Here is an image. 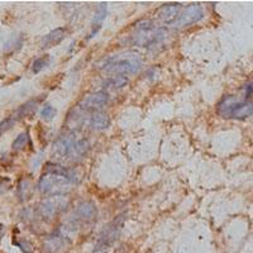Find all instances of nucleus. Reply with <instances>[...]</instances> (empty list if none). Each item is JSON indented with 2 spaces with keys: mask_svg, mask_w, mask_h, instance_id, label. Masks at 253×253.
Returning a JSON list of instances; mask_svg holds the SVG:
<instances>
[{
  "mask_svg": "<svg viewBox=\"0 0 253 253\" xmlns=\"http://www.w3.org/2000/svg\"><path fill=\"white\" fill-rule=\"evenodd\" d=\"M203 17H204L203 6L199 3L190 4L178 14V17L176 18V20L171 26L173 28H184V27H187L190 24H194L199 20H202Z\"/></svg>",
  "mask_w": 253,
  "mask_h": 253,
  "instance_id": "6e6552de",
  "label": "nucleus"
},
{
  "mask_svg": "<svg viewBox=\"0 0 253 253\" xmlns=\"http://www.w3.org/2000/svg\"><path fill=\"white\" fill-rule=\"evenodd\" d=\"M15 245L20 248V250L23 251L24 253H33V247H32L31 243L26 241H20V242H14Z\"/></svg>",
  "mask_w": 253,
  "mask_h": 253,
  "instance_id": "5701e85b",
  "label": "nucleus"
},
{
  "mask_svg": "<svg viewBox=\"0 0 253 253\" xmlns=\"http://www.w3.org/2000/svg\"><path fill=\"white\" fill-rule=\"evenodd\" d=\"M28 142H29V133L28 132L20 133L17 138L14 139V142H13V144H12L13 150L14 151L22 150V148H24V147L27 146V143H28Z\"/></svg>",
  "mask_w": 253,
  "mask_h": 253,
  "instance_id": "a211bd4d",
  "label": "nucleus"
},
{
  "mask_svg": "<svg viewBox=\"0 0 253 253\" xmlns=\"http://www.w3.org/2000/svg\"><path fill=\"white\" fill-rule=\"evenodd\" d=\"M65 35H66V31L63 28L53 29V31L49 32L48 35H46L42 38V47L48 48V47L57 46V44H60L65 40Z\"/></svg>",
  "mask_w": 253,
  "mask_h": 253,
  "instance_id": "4468645a",
  "label": "nucleus"
},
{
  "mask_svg": "<svg viewBox=\"0 0 253 253\" xmlns=\"http://www.w3.org/2000/svg\"><path fill=\"white\" fill-rule=\"evenodd\" d=\"M124 224V218L123 215H119L114 219L113 221H110L107 227L104 228V230L101 232L100 237H99L98 245H96V250H107L110 245H113L117 238L121 234L122 227Z\"/></svg>",
  "mask_w": 253,
  "mask_h": 253,
  "instance_id": "0eeeda50",
  "label": "nucleus"
},
{
  "mask_svg": "<svg viewBox=\"0 0 253 253\" xmlns=\"http://www.w3.org/2000/svg\"><path fill=\"white\" fill-rule=\"evenodd\" d=\"M253 94V83L248 84L247 86H246V99L247 100H250V98L252 96Z\"/></svg>",
  "mask_w": 253,
  "mask_h": 253,
  "instance_id": "b1692460",
  "label": "nucleus"
},
{
  "mask_svg": "<svg viewBox=\"0 0 253 253\" xmlns=\"http://www.w3.org/2000/svg\"><path fill=\"white\" fill-rule=\"evenodd\" d=\"M76 141L75 134H65L61 135L60 138L55 142L53 146V155L58 158H63V160H69L71 157V153L74 151Z\"/></svg>",
  "mask_w": 253,
  "mask_h": 253,
  "instance_id": "9b49d317",
  "label": "nucleus"
},
{
  "mask_svg": "<svg viewBox=\"0 0 253 253\" xmlns=\"http://www.w3.org/2000/svg\"><path fill=\"white\" fill-rule=\"evenodd\" d=\"M109 101V95L105 91H96L92 94L86 95L83 100L79 103V108L84 112H91V110H99L105 107Z\"/></svg>",
  "mask_w": 253,
  "mask_h": 253,
  "instance_id": "1a4fd4ad",
  "label": "nucleus"
},
{
  "mask_svg": "<svg viewBox=\"0 0 253 253\" xmlns=\"http://www.w3.org/2000/svg\"><path fill=\"white\" fill-rule=\"evenodd\" d=\"M79 173L74 169L47 164L38 181V190L44 195H65L79 184Z\"/></svg>",
  "mask_w": 253,
  "mask_h": 253,
  "instance_id": "f257e3e1",
  "label": "nucleus"
},
{
  "mask_svg": "<svg viewBox=\"0 0 253 253\" xmlns=\"http://www.w3.org/2000/svg\"><path fill=\"white\" fill-rule=\"evenodd\" d=\"M137 32L132 36V43L138 47H151L160 43L167 37L165 28H156L150 20L137 24Z\"/></svg>",
  "mask_w": 253,
  "mask_h": 253,
  "instance_id": "20e7f679",
  "label": "nucleus"
},
{
  "mask_svg": "<svg viewBox=\"0 0 253 253\" xmlns=\"http://www.w3.org/2000/svg\"><path fill=\"white\" fill-rule=\"evenodd\" d=\"M70 245H71L70 239L67 237L62 236L60 230H57L56 233H52L51 236L44 239L42 250L46 253H61L67 250Z\"/></svg>",
  "mask_w": 253,
  "mask_h": 253,
  "instance_id": "9d476101",
  "label": "nucleus"
},
{
  "mask_svg": "<svg viewBox=\"0 0 253 253\" xmlns=\"http://www.w3.org/2000/svg\"><path fill=\"white\" fill-rule=\"evenodd\" d=\"M98 216V209L96 205L92 202H81L74 210L71 218H70V224L71 227H81V225L89 224L96 219Z\"/></svg>",
  "mask_w": 253,
  "mask_h": 253,
  "instance_id": "423d86ee",
  "label": "nucleus"
},
{
  "mask_svg": "<svg viewBox=\"0 0 253 253\" xmlns=\"http://www.w3.org/2000/svg\"><path fill=\"white\" fill-rule=\"evenodd\" d=\"M216 112L224 119H246L253 114V103L251 100H239L237 96L228 95L221 99Z\"/></svg>",
  "mask_w": 253,
  "mask_h": 253,
  "instance_id": "7ed1b4c3",
  "label": "nucleus"
},
{
  "mask_svg": "<svg viewBox=\"0 0 253 253\" xmlns=\"http://www.w3.org/2000/svg\"><path fill=\"white\" fill-rule=\"evenodd\" d=\"M142 58L135 52H124L114 55L104 61L101 69L108 74H114L118 76L134 75L142 69Z\"/></svg>",
  "mask_w": 253,
  "mask_h": 253,
  "instance_id": "f03ea898",
  "label": "nucleus"
},
{
  "mask_svg": "<svg viewBox=\"0 0 253 253\" xmlns=\"http://www.w3.org/2000/svg\"><path fill=\"white\" fill-rule=\"evenodd\" d=\"M128 84V79L126 76H114V78H110L108 80L104 81L103 86L105 89H112V90H117V89H122Z\"/></svg>",
  "mask_w": 253,
  "mask_h": 253,
  "instance_id": "f3484780",
  "label": "nucleus"
},
{
  "mask_svg": "<svg viewBox=\"0 0 253 253\" xmlns=\"http://www.w3.org/2000/svg\"><path fill=\"white\" fill-rule=\"evenodd\" d=\"M56 114H57V110L53 107H51V105H46V107H43V109L41 110V117L44 121H51V119L55 118Z\"/></svg>",
  "mask_w": 253,
  "mask_h": 253,
  "instance_id": "4be33fe9",
  "label": "nucleus"
},
{
  "mask_svg": "<svg viewBox=\"0 0 253 253\" xmlns=\"http://www.w3.org/2000/svg\"><path fill=\"white\" fill-rule=\"evenodd\" d=\"M38 108V101L37 100H31L28 103L23 104L22 107L18 109L17 114H15V118H26V117H31V115H35V113L37 112Z\"/></svg>",
  "mask_w": 253,
  "mask_h": 253,
  "instance_id": "dca6fc26",
  "label": "nucleus"
},
{
  "mask_svg": "<svg viewBox=\"0 0 253 253\" xmlns=\"http://www.w3.org/2000/svg\"><path fill=\"white\" fill-rule=\"evenodd\" d=\"M110 126V118L107 113L95 112L89 119V126L94 130H104Z\"/></svg>",
  "mask_w": 253,
  "mask_h": 253,
  "instance_id": "2eb2a0df",
  "label": "nucleus"
},
{
  "mask_svg": "<svg viewBox=\"0 0 253 253\" xmlns=\"http://www.w3.org/2000/svg\"><path fill=\"white\" fill-rule=\"evenodd\" d=\"M4 233H5V227L0 223V239H1V237L4 236Z\"/></svg>",
  "mask_w": 253,
  "mask_h": 253,
  "instance_id": "393cba45",
  "label": "nucleus"
},
{
  "mask_svg": "<svg viewBox=\"0 0 253 253\" xmlns=\"http://www.w3.org/2000/svg\"><path fill=\"white\" fill-rule=\"evenodd\" d=\"M70 200L69 198L63 195H56L51 196V198L44 199L43 202H41L38 205V214L42 219L46 220H52L53 218L61 214L62 211L66 210L69 207Z\"/></svg>",
  "mask_w": 253,
  "mask_h": 253,
  "instance_id": "39448f33",
  "label": "nucleus"
},
{
  "mask_svg": "<svg viewBox=\"0 0 253 253\" xmlns=\"http://www.w3.org/2000/svg\"><path fill=\"white\" fill-rule=\"evenodd\" d=\"M17 121L18 119L15 118V115H12V117H8V118H5L4 121L0 122V135L4 134L6 130L10 129Z\"/></svg>",
  "mask_w": 253,
  "mask_h": 253,
  "instance_id": "412c9836",
  "label": "nucleus"
},
{
  "mask_svg": "<svg viewBox=\"0 0 253 253\" xmlns=\"http://www.w3.org/2000/svg\"><path fill=\"white\" fill-rule=\"evenodd\" d=\"M31 182L28 180H22L19 182V187H18V195H19L20 200H26L28 199L29 194H31Z\"/></svg>",
  "mask_w": 253,
  "mask_h": 253,
  "instance_id": "aec40b11",
  "label": "nucleus"
},
{
  "mask_svg": "<svg viewBox=\"0 0 253 253\" xmlns=\"http://www.w3.org/2000/svg\"><path fill=\"white\" fill-rule=\"evenodd\" d=\"M48 63H49V56L48 55L42 56V57L37 58V60L33 62V65H32V71H33V74H38V72L42 71L44 67L48 66Z\"/></svg>",
  "mask_w": 253,
  "mask_h": 253,
  "instance_id": "6ab92c4d",
  "label": "nucleus"
},
{
  "mask_svg": "<svg viewBox=\"0 0 253 253\" xmlns=\"http://www.w3.org/2000/svg\"><path fill=\"white\" fill-rule=\"evenodd\" d=\"M107 13H108V4L107 3H101L100 5L98 6L96 9V13L94 14V18H92V22H91V26L92 29L90 32L89 38L94 37L101 28V24H103L104 19L107 17Z\"/></svg>",
  "mask_w": 253,
  "mask_h": 253,
  "instance_id": "ddd939ff",
  "label": "nucleus"
},
{
  "mask_svg": "<svg viewBox=\"0 0 253 253\" xmlns=\"http://www.w3.org/2000/svg\"><path fill=\"white\" fill-rule=\"evenodd\" d=\"M180 9H181V4L178 3L162 5L157 12L158 19L167 24H172L180 14Z\"/></svg>",
  "mask_w": 253,
  "mask_h": 253,
  "instance_id": "f8f14e48",
  "label": "nucleus"
}]
</instances>
